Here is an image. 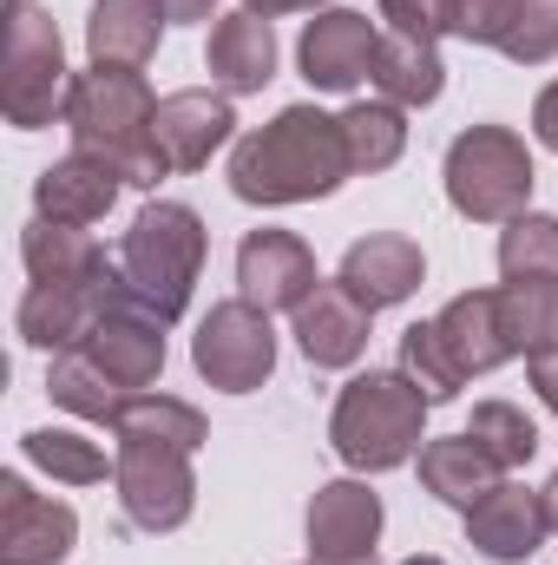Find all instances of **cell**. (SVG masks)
<instances>
[{"instance_id": "3957f363", "label": "cell", "mask_w": 558, "mask_h": 565, "mask_svg": "<svg viewBox=\"0 0 558 565\" xmlns=\"http://www.w3.org/2000/svg\"><path fill=\"white\" fill-rule=\"evenodd\" d=\"M513 355L506 316H500V289H473L453 296L433 322H415L401 335V369L427 402H447L466 375H486Z\"/></svg>"}, {"instance_id": "603a6c76", "label": "cell", "mask_w": 558, "mask_h": 565, "mask_svg": "<svg viewBox=\"0 0 558 565\" xmlns=\"http://www.w3.org/2000/svg\"><path fill=\"white\" fill-rule=\"evenodd\" d=\"M164 0H99L93 7V60L99 66H144L164 33Z\"/></svg>"}, {"instance_id": "8992f818", "label": "cell", "mask_w": 558, "mask_h": 565, "mask_svg": "<svg viewBox=\"0 0 558 565\" xmlns=\"http://www.w3.org/2000/svg\"><path fill=\"white\" fill-rule=\"evenodd\" d=\"M447 198L480 224H513L533 198V158L506 126H473L447 151Z\"/></svg>"}, {"instance_id": "7402d4cb", "label": "cell", "mask_w": 558, "mask_h": 565, "mask_svg": "<svg viewBox=\"0 0 558 565\" xmlns=\"http://www.w3.org/2000/svg\"><path fill=\"white\" fill-rule=\"evenodd\" d=\"M277 66V40H270V20L264 13H230L211 26V73L230 86V93H257Z\"/></svg>"}, {"instance_id": "1f68e13d", "label": "cell", "mask_w": 558, "mask_h": 565, "mask_svg": "<svg viewBox=\"0 0 558 565\" xmlns=\"http://www.w3.org/2000/svg\"><path fill=\"white\" fill-rule=\"evenodd\" d=\"M382 20L408 40H433L453 26V0H382Z\"/></svg>"}, {"instance_id": "52a82bcc", "label": "cell", "mask_w": 558, "mask_h": 565, "mask_svg": "<svg viewBox=\"0 0 558 565\" xmlns=\"http://www.w3.org/2000/svg\"><path fill=\"white\" fill-rule=\"evenodd\" d=\"M197 369L211 375V388L224 395H250L270 369H277V335H270V309L257 302H217L197 329Z\"/></svg>"}, {"instance_id": "ac0fdd59", "label": "cell", "mask_w": 558, "mask_h": 565, "mask_svg": "<svg viewBox=\"0 0 558 565\" xmlns=\"http://www.w3.org/2000/svg\"><path fill=\"white\" fill-rule=\"evenodd\" d=\"M368 316H375V309H362L342 282H322V289L296 309V342H302V355H309L315 369H348V362L368 349Z\"/></svg>"}, {"instance_id": "d6986e66", "label": "cell", "mask_w": 558, "mask_h": 565, "mask_svg": "<svg viewBox=\"0 0 558 565\" xmlns=\"http://www.w3.org/2000/svg\"><path fill=\"white\" fill-rule=\"evenodd\" d=\"M119 184H126V178H119L106 158L73 151L66 164H53V171L40 178V217H46V224H66V231H86V224H99V217L112 211Z\"/></svg>"}, {"instance_id": "9a60e30c", "label": "cell", "mask_w": 558, "mask_h": 565, "mask_svg": "<svg viewBox=\"0 0 558 565\" xmlns=\"http://www.w3.org/2000/svg\"><path fill=\"white\" fill-rule=\"evenodd\" d=\"M230 99H217V93H171V99H158V113H151V139H158V158H164V171H197V164H211V151L230 139Z\"/></svg>"}, {"instance_id": "44dd1931", "label": "cell", "mask_w": 558, "mask_h": 565, "mask_svg": "<svg viewBox=\"0 0 558 565\" xmlns=\"http://www.w3.org/2000/svg\"><path fill=\"white\" fill-rule=\"evenodd\" d=\"M500 460L473 440V434H447V440H427L420 447V480H427V493H440V500H453V507H473V500H486L493 487H500Z\"/></svg>"}, {"instance_id": "ffe728a7", "label": "cell", "mask_w": 558, "mask_h": 565, "mask_svg": "<svg viewBox=\"0 0 558 565\" xmlns=\"http://www.w3.org/2000/svg\"><path fill=\"white\" fill-rule=\"evenodd\" d=\"M342 289L362 302V309H388L401 296H415L420 282V244L415 237H362L348 257H342Z\"/></svg>"}, {"instance_id": "4316f807", "label": "cell", "mask_w": 558, "mask_h": 565, "mask_svg": "<svg viewBox=\"0 0 558 565\" xmlns=\"http://www.w3.org/2000/svg\"><path fill=\"white\" fill-rule=\"evenodd\" d=\"M500 270L506 282H558V217L519 211L500 237Z\"/></svg>"}, {"instance_id": "7a4b0ae2", "label": "cell", "mask_w": 558, "mask_h": 565, "mask_svg": "<svg viewBox=\"0 0 558 565\" xmlns=\"http://www.w3.org/2000/svg\"><path fill=\"white\" fill-rule=\"evenodd\" d=\"M151 86L139 79V66H93L73 79L66 93V126L79 151L106 158L126 184H158L164 178V158H158V139H151Z\"/></svg>"}, {"instance_id": "4dcf8cb0", "label": "cell", "mask_w": 558, "mask_h": 565, "mask_svg": "<svg viewBox=\"0 0 558 565\" xmlns=\"http://www.w3.org/2000/svg\"><path fill=\"white\" fill-rule=\"evenodd\" d=\"M26 454H33L53 480H73V487L106 480V454H99L93 440H79V434H53V427H40V434H26Z\"/></svg>"}, {"instance_id": "d6a6232c", "label": "cell", "mask_w": 558, "mask_h": 565, "mask_svg": "<svg viewBox=\"0 0 558 565\" xmlns=\"http://www.w3.org/2000/svg\"><path fill=\"white\" fill-rule=\"evenodd\" d=\"M533 132H539V145H552L558 151V79L539 93V113H533Z\"/></svg>"}, {"instance_id": "7c38bea8", "label": "cell", "mask_w": 558, "mask_h": 565, "mask_svg": "<svg viewBox=\"0 0 558 565\" xmlns=\"http://www.w3.org/2000/svg\"><path fill=\"white\" fill-rule=\"evenodd\" d=\"M382 533V500L362 480H335L309 500V553L315 565H368Z\"/></svg>"}, {"instance_id": "9c48e42d", "label": "cell", "mask_w": 558, "mask_h": 565, "mask_svg": "<svg viewBox=\"0 0 558 565\" xmlns=\"http://www.w3.org/2000/svg\"><path fill=\"white\" fill-rule=\"evenodd\" d=\"M60 106V33L40 20L33 0L13 7V40H7V119L13 126H46Z\"/></svg>"}, {"instance_id": "5bb4252c", "label": "cell", "mask_w": 558, "mask_h": 565, "mask_svg": "<svg viewBox=\"0 0 558 565\" xmlns=\"http://www.w3.org/2000/svg\"><path fill=\"white\" fill-rule=\"evenodd\" d=\"M375 46H382V33H375L368 13H348V7L315 13L309 33H302V73L322 93H348L355 79L375 73Z\"/></svg>"}, {"instance_id": "e0dca14e", "label": "cell", "mask_w": 558, "mask_h": 565, "mask_svg": "<svg viewBox=\"0 0 558 565\" xmlns=\"http://www.w3.org/2000/svg\"><path fill=\"white\" fill-rule=\"evenodd\" d=\"M466 533H473V546H480L486 559H526V553H539V540L552 533L546 493H526V487L500 480L486 500L466 507Z\"/></svg>"}, {"instance_id": "d4e9b609", "label": "cell", "mask_w": 558, "mask_h": 565, "mask_svg": "<svg viewBox=\"0 0 558 565\" xmlns=\"http://www.w3.org/2000/svg\"><path fill=\"white\" fill-rule=\"evenodd\" d=\"M46 388H53V402H66L73 415H86V422H112L119 427V415H126V388L86 355V349H73V355H60L53 362V375H46Z\"/></svg>"}, {"instance_id": "d590c367", "label": "cell", "mask_w": 558, "mask_h": 565, "mask_svg": "<svg viewBox=\"0 0 558 565\" xmlns=\"http://www.w3.org/2000/svg\"><path fill=\"white\" fill-rule=\"evenodd\" d=\"M289 7H315V0H250V13H264V20L270 13H289Z\"/></svg>"}, {"instance_id": "ba28073f", "label": "cell", "mask_w": 558, "mask_h": 565, "mask_svg": "<svg viewBox=\"0 0 558 565\" xmlns=\"http://www.w3.org/2000/svg\"><path fill=\"white\" fill-rule=\"evenodd\" d=\"M119 493H126L132 526H151V533L184 526V513H191V447L119 434Z\"/></svg>"}, {"instance_id": "e575fe53", "label": "cell", "mask_w": 558, "mask_h": 565, "mask_svg": "<svg viewBox=\"0 0 558 565\" xmlns=\"http://www.w3.org/2000/svg\"><path fill=\"white\" fill-rule=\"evenodd\" d=\"M164 13L171 20H197V13H211V0H164Z\"/></svg>"}, {"instance_id": "836d02e7", "label": "cell", "mask_w": 558, "mask_h": 565, "mask_svg": "<svg viewBox=\"0 0 558 565\" xmlns=\"http://www.w3.org/2000/svg\"><path fill=\"white\" fill-rule=\"evenodd\" d=\"M533 388H539V402L558 415V355H533Z\"/></svg>"}, {"instance_id": "f1b7e54d", "label": "cell", "mask_w": 558, "mask_h": 565, "mask_svg": "<svg viewBox=\"0 0 558 565\" xmlns=\"http://www.w3.org/2000/svg\"><path fill=\"white\" fill-rule=\"evenodd\" d=\"M500 467H526L533 460V447H539V427H533V415L526 408H513V402H480L473 408V427H466Z\"/></svg>"}, {"instance_id": "277c9868", "label": "cell", "mask_w": 558, "mask_h": 565, "mask_svg": "<svg viewBox=\"0 0 558 565\" xmlns=\"http://www.w3.org/2000/svg\"><path fill=\"white\" fill-rule=\"evenodd\" d=\"M420 415H427V395H420L415 382L375 369V375H355V382L342 388L329 434H335V454H342L348 467L382 473V467H401L420 447Z\"/></svg>"}, {"instance_id": "30bf717a", "label": "cell", "mask_w": 558, "mask_h": 565, "mask_svg": "<svg viewBox=\"0 0 558 565\" xmlns=\"http://www.w3.org/2000/svg\"><path fill=\"white\" fill-rule=\"evenodd\" d=\"M453 33L539 66L558 53V0H453Z\"/></svg>"}, {"instance_id": "5b68a950", "label": "cell", "mask_w": 558, "mask_h": 565, "mask_svg": "<svg viewBox=\"0 0 558 565\" xmlns=\"http://www.w3.org/2000/svg\"><path fill=\"white\" fill-rule=\"evenodd\" d=\"M197 264H204V224H197V211H184V204H144L132 237H126V250H119V270H126L132 302L151 309L158 322H171L191 302Z\"/></svg>"}, {"instance_id": "6da1fadb", "label": "cell", "mask_w": 558, "mask_h": 565, "mask_svg": "<svg viewBox=\"0 0 558 565\" xmlns=\"http://www.w3.org/2000/svg\"><path fill=\"white\" fill-rule=\"evenodd\" d=\"M348 139L342 119L315 113V106H289L277 126L250 132L230 158V191L250 204H296V198H322L348 178Z\"/></svg>"}, {"instance_id": "484cf974", "label": "cell", "mask_w": 558, "mask_h": 565, "mask_svg": "<svg viewBox=\"0 0 558 565\" xmlns=\"http://www.w3.org/2000/svg\"><path fill=\"white\" fill-rule=\"evenodd\" d=\"M500 316H506L513 355H558V282H506Z\"/></svg>"}, {"instance_id": "cb8c5ba5", "label": "cell", "mask_w": 558, "mask_h": 565, "mask_svg": "<svg viewBox=\"0 0 558 565\" xmlns=\"http://www.w3.org/2000/svg\"><path fill=\"white\" fill-rule=\"evenodd\" d=\"M368 79L382 86L388 106H427V99H440V53H433V40L382 33V46H375V73H368Z\"/></svg>"}, {"instance_id": "f546056e", "label": "cell", "mask_w": 558, "mask_h": 565, "mask_svg": "<svg viewBox=\"0 0 558 565\" xmlns=\"http://www.w3.org/2000/svg\"><path fill=\"white\" fill-rule=\"evenodd\" d=\"M119 434H144V440H171V447H197L204 440V415L171 402V395H132L126 415H119Z\"/></svg>"}, {"instance_id": "74e56055", "label": "cell", "mask_w": 558, "mask_h": 565, "mask_svg": "<svg viewBox=\"0 0 558 565\" xmlns=\"http://www.w3.org/2000/svg\"><path fill=\"white\" fill-rule=\"evenodd\" d=\"M401 565H440V559H401Z\"/></svg>"}, {"instance_id": "83f0119b", "label": "cell", "mask_w": 558, "mask_h": 565, "mask_svg": "<svg viewBox=\"0 0 558 565\" xmlns=\"http://www.w3.org/2000/svg\"><path fill=\"white\" fill-rule=\"evenodd\" d=\"M342 139H348V164H355V171H382V164H395L401 145H408L401 106H388V99H375V106H348V113H342Z\"/></svg>"}, {"instance_id": "8d00e7d4", "label": "cell", "mask_w": 558, "mask_h": 565, "mask_svg": "<svg viewBox=\"0 0 558 565\" xmlns=\"http://www.w3.org/2000/svg\"><path fill=\"white\" fill-rule=\"evenodd\" d=\"M546 520H552V533H558V480L546 487Z\"/></svg>"}, {"instance_id": "4fadbf2b", "label": "cell", "mask_w": 558, "mask_h": 565, "mask_svg": "<svg viewBox=\"0 0 558 565\" xmlns=\"http://www.w3.org/2000/svg\"><path fill=\"white\" fill-rule=\"evenodd\" d=\"M79 520L60 500H40L20 473L0 480V559L7 565H53L73 546Z\"/></svg>"}, {"instance_id": "2e32d148", "label": "cell", "mask_w": 558, "mask_h": 565, "mask_svg": "<svg viewBox=\"0 0 558 565\" xmlns=\"http://www.w3.org/2000/svg\"><path fill=\"white\" fill-rule=\"evenodd\" d=\"M158 329H164V322L126 296V302L86 335V355H93L126 395H144V382H158V369H164V335H158Z\"/></svg>"}, {"instance_id": "8fae6325", "label": "cell", "mask_w": 558, "mask_h": 565, "mask_svg": "<svg viewBox=\"0 0 558 565\" xmlns=\"http://www.w3.org/2000/svg\"><path fill=\"white\" fill-rule=\"evenodd\" d=\"M237 282H244V302L257 309H302L322 289L309 244L289 231H250L237 250Z\"/></svg>"}]
</instances>
